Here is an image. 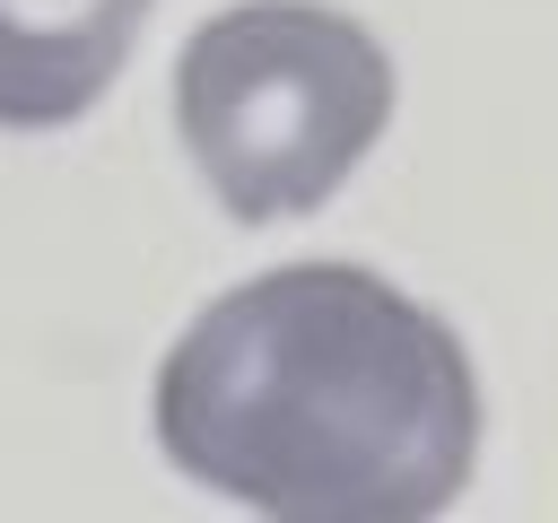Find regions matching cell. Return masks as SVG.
Instances as JSON below:
<instances>
[{"label": "cell", "mask_w": 558, "mask_h": 523, "mask_svg": "<svg viewBox=\"0 0 558 523\" xmlns=\"http://www.w3.org/2000/svg\"><path fill=\"white\" fill-rule=\"evenodd\" d=\"M183 479L279 523H418L480 462V375L445 314L357 262L227 288L157 366Z\"/></svg>", "instance_id": "cell-1"}, {"label": "cell", "mask_w": 558, "mask_h": 523, "mask_svg": "<svg viewBox=\"0 0 558 523\" xmlns=\"http://www.w3.org/2000/svg\"><path fill=\"white\" fill-rule=\"evenodd\" d=\"M157 0H0V131L78 122L131 61Z\"/></svg>", "instance_id": "cell-3"}, {"label": "cell", "mask_w": 558, "mask_h": 523, "mask_svg": "<svg viewBox=\"0 0 558 523\" xmlns=\"http://www.w3.org/2000/svg\"><path fill=\"white\" fill-rule=\"evenodd\" d=\"M392 122L384 44L323 0H244L192 26L174 61V131L227 218L270 227L323 209Z\"/></svg>", "instance_id": "cell-2"}]
</instances>
